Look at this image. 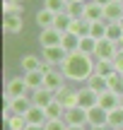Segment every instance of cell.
Wrapping results in <instances>:
<instances>
[{
    "mask_svg": "<svg viewBox=\"0 0 123 130\" xmlns=\"http://www.w3.org/2000/svg\"><path fill=\"white\" fill-rule=\"evenodd\" d=\"M118 24H121V27H123V22H118Z\"/></svg>",
    "mask_w": 123,
    "mask_h": 130,
    "instance_id": "47",
    "label": "cell"
},
{
    "mask_svg": "<svg viewBox=\"0 0 123 130\" xmlns=\"http://www.w3.org/2000/svg\"><path fill=\"white\" fill-rule=\"evenodd\" d=\"M104 19L106 22H123V3H114L111 0L104 7Z\"/></svg>",
    "mask_w": 123,
    "mask_h": 130,
    "instance_id": "19",
    "label": "cell"
},
{
    "mask_svg": "<svg viewBox=\"0 0 123 130\" xmlns=\"http://www.w3.org/2000/svg\"><path fill=\"white\" fill-rule=\"evenodd\" d=\"M29 94H32V89H29L24 75H12V77L5 82V101L19 99V96H29Z\"/></svg>",
    "mask_w": 123,
    "mask_h": 130,
    "instance_id": "2",
    "label": "cell"
},
{
    "mask_svg": "<svg viewBox=\"0 0 123 130\" xmlns=\"http://www.w3.org/2000/svg\"><path fill=\"white\" fill-rule=\"evenodd\" d=\"M114 63L111 60H97L94 65V75H101V77H109V75H114Z\"/></svg>",
    "mask_w": 123,
    "mask_h": 130,
    "instance_id": "30",
    "label": "cell"
},
{
    "mask_svg": "<svg viewBox=\"0 0 123 130\" xmlns=\"http://www.w3.org/2000/svg\"><path fill=\"white\" fill-rule=\"evenodd\" d=\"M34 22H36L39 31H41V29H51L53 24H56V14H53V12H48L46 7H41L36 14H34Z\"/></svg>",
    "mask_w": 123,
    "mask_h": 130,
    "instance_id": "17",
    "label": "cell"
},
{
    "mask_svg": "<svg viewBox=\"0 0 123 130\" xmlns=\"http://www.w3.org/2000/svg\"><path fill=\"white\" fill-rule=\"evenodd\" d=\"M46 116H48V121H63V116H65V106L53 99V101L46 106Z\"/></svg>",
    "mask_w": 123,
    "mask_h": 130,
    "instance_id": "22",
    "label": "cell"
},
{
    "mask_svg": "<svg viewBox=\"0 0 123 130\" xmlns=\"http://www.w3.org/2000/svg\"><path fill=\"white\" fill-rule=\"evenodd\" d=\"M3 29H5V34H10V36H17V34L24 29V22H22L19 14H3Z\"/></svg>",
    "mask_w": 123,
    "mask_h": 130,
    "instance_id": "13",
    "label": "cell"
},
{
    "mask_svg": "<svg viewBox=\"0 0 123 130\" xmlns=\"http://www.w3.org/2000/svg\"><path fill=\"white\" fill-rule=\"evenodd\" d=\"M94 56H85V53H70V56L65 58V63L60 65V72L65 75V79L70 84H80V82H85L87 84V79L94 75Z\"/></svg>",
    "mask_w": 123,
    "mask_h": 130,
    "instance_id": "1",
    "label": "cell"
},
{
    "mask_svg": "<svg viewBox=\"0 0 123 130\" xmlns=\"http://www.w3.org/2000/svg\"><path fill=\"white\" fill-rule=\"evenodd\" d=\"M43 130H68V123L65 121H48Z\"/></svg>",
    "mask_w": 123,
    "mask_h": 130,
    "instance_id": "36",
    "label": "cell"
},
{
    "mask_svg": "<svg viewBox=\"0 0 123 130\" xmlns=\"http://www.w3.org/2000/svg\"><path fill=\"white\" fill-rule=\"evenodd\" d=\"M56 101H60L65 108L77 106V87H72V84L68 82L63 89H58V92H56Z\"/></svg>",
    "mask_w": 123,
    "mask_h": 130,
    "instance_id": "10",
    "label": "cell"
},
{
    "mask_svg": "<svg viewBox=\"0 0 123 130\" xmlns=\"http://www.w3.org/2000/svg\"><path fill=\"white\" fill-rule=\"evenodd\" d=\"M22 12H24V5L10 3V0H5V3H3V14H19V17H22Z\"/></svg>",
    "mask_w": 123,
    "mask_h": 130,
    "instance_id": "35",
    "label": "cell"
},
{
    "mask_svg": "<svg viewBox=\"0 0 123 130\" xmlns=\"http://www.w3.org/2000/svg\"><path fill=\"white\" fill-rule=\"evenodd\" d=\"M70 24H72V17L68 12H60V14H56V24H53V27L58 29V31H63L65 34L68 29H70Z\"/></svg>",
    "mask_w": 123,
    "mask_h": 130,
    "instance_id": "31",
    "label": "cell"
},
{
    "mask_svg": "<svg viewBox=\"0 0 123 130\" xmlns=\"http://www.w3.org/2000/svg\"><path fill=\"white\" fill-rule=\"evenodd\" d=\"M109 128H123V106L109 111Z\"/></svg>",
    "mask_w": 123,
    "mask_h": 130,
    "instance_id": "33",
    "label": "cell"
},
{
    "mask_svg": "<svg viewBox=\"0 0 123 130\" xmlns=\"http://www.w3.org/2000/svg\"><path fill=\"white\" fill-rule=\"evenodd\" d=\"M68 130H89L87 125H68Z\"/></svg>",
    "mask_w": 123,
    "mask_h": 130,
    "instance_id": "38",
    "label": "cell"
},
{
    "mask_svg": "<svg viewBox=\"0 0 123 130\" xmlns=\"http://www.w3.org/2000/svg\"><path fill=\"white\" fill-rule=\"evenodd\" d=\"M27 118L24 116H10L5 118V130H27Z\"/></svg>",
    "mask_w": 123,
    "mask_h": 130,
    "instance_id": "26",
    "label": "cell"
},
{
    "mask_svg": "<svg viewBox=\"0 0 123 130\" xmlns=\"http://www.w3.org/2000/svg\"><path fill=\"white\" fill-rule=\"evenodd\" d=\"M60 41H63V31H58L56 27H51V29H41V31H39V46H41V48L60 46Z\"/></svg>",
    "mask_w": 123,
    "mask_h": 130,
    "instance_id": "7",
    "label": "cell"
},
{
    "mask_svg": "<svg viewBox=\"0 0 123 130\" xmlns=\"http://www.w3.org/2000/svg\"><path fill=\"white\" fill-rule=\"evenodd\" d=\"M111 130H123V128H111Z\"/></svg>",
    "mask_w": 123,
    "mask_h": 130,
    "instance_id": "44",
    "label": "cell"
},
{
    "mask_svg": "<svg viewBox=\"0 0 123 130\" xmlns=\"http://www.w3.org/2000/svg\"><path fill=\"white\" fill-rule=\"evenodd\" d=\"M68 3H89V0H68Z\"/></svg>",
    "mask_w": 123,
    "mask_h": 130,
    "instance_id": "42",
    "label": "cell"
},
{
    "mask_svg": "<svg viewBox=\"0 0 123 130\" xmlns=\"http://www.w3.org/2000/svg\"><path fill=\"white\" fill-rule=\"evenodd\" d=\"M92 3H97V5H101V7H106V5H109L111 0H92Z\"/></svg>",
    "mask_w": 123,
    "mask_h": 130,
    "instance_id": "39",
    "label": "cell"
},
{
    "mask_svg": "<svg viewBox=\"0 0 123 130\" xmlns=\"http://www.w3.org/2000/svg\"><path fill=\"white\" fill-rule=\"evenodd\" d=\"M24 79H27L29 89L36 92V89H41L43 84H46V70H32V72H24Z\"/></svg>",
    "mask_w": 123,
    "mask_h": 130,
    "instance_id": "15",
    "label": "cell"
},
{
    "mask_svg": "<svg viewBox=\"0 0 123 130\" xmlns=\"http://www.w3.org/2000/svg\"><path fill=\"white\" fill-rule=\"evenodd\" d=\"M43 70H46V84H43V87H46V89H51L53 94H56L58 89H63V87L68 84L65 75L60 72V68H48V65L43 63Z\"/></svg>",
    "mask_w": 123,
    "mask_h": 130,
    "instance_id": "4",
    "label": "cell"
},
{
    "mask_svg": "<svg viewBox=\"0 0 123 130\" xmlns=\"http://www.w3.org/2000/svg\"><path fill=\"white\" fill-rule=\"evenodd\" d=\"M17 65H19V70H22V75L32 72V70H43V58L36 56V53H24Z\"/></svg>",
    "mask_w": 123,
    "mask_h": 130,
    "instance_id": "11",
    "label": "cell"
},
{
    "mask_svg": "<svg viewBox=\"0 0 123 130\" xmlns=\"http://www.w3.org/2000/svg\"><path fill=\"white\" fill-rule=\"evenodd\" d=\"M27 130H43V125H27Z\"/></svg>",
    "mask_w": 123,
    "mask_h": 130,
    "instance_id": "41",
    "label": "cell"
},
{
    "mask_svg": "<svg viewBox=\"0 0 123 130\" xmlns=\"http://www.w3.org/2000/svg\"><path fill=\"white\" fill-rule=\"evenodd\" d=\"M43 7L53 14H60L68 10V0H43Z\"/></svg>",
    "mask_w": 123,
    "mask_h": 130,
    "instance_id": "29",
    "label": "cell"
},
{
    "mask_svg": "<svg viewBox=\"0 0 123 130\" xmlns=\"http://www.w3.org/2000/svg\"><path fill=\"white\" fill-rule=\"evenodd\" d=\"M60 46L65 48L68 53H77V51H80V36H75V34L65 31V34H63V41H60Z\"/></svg>",
    "mask_w": 123,
    "mask_h": 130,
    "instance_id": "23",
    "label": "cell"
},
{
    "mask_svg": "<svg viewBox=\"0 0 123 130\" xmlns=\"http://www.w3.org/2000/svg\"><path fill=\"white\" fill-rule=\"evenodd\" d=\"M114 3H123V0H114Z\"/></svg>",
    "mask_w": 123,
    "mask_h": 130,
    "instance_id": "45",
    "label": "cell"
},
{
    "mask_svg": "<svg viewBox=\"0 0 123 130\" xmlns=\"http://www.w3.org/2000/svg\"><path fill=\"white\" fill-rule=\"evenodd\" d=\"M77 106H82V108H94V106H99V94L94 92V89H89L87 84H82V87H77Z\"/></svg>",
    "mask_w": 123,
    "mask_h": 130,
    "instance_id": "5",
    "label": "cell"
},
{
    "mask_svg": "<svg viewBox=\"0 0 123 130\" xmlns=\"http://www.w3.org/2000/svg\"><path fill=\"white\" fill-rule=\"evenodd\" d=\"M85 5L87 3H68V10H65V12L70 14L72 19H85Z\"/></svg>",
    "mask_w": 123,
    "mask_h": 130,
    "instance_id": "32",
    "label": "cell"
},
{
    "mask_svg": "<svg viewBox=\"0 0 123 130\" xmlns=\"http://www.w3.org/2000/svg\"><path fill=\"white\" fill-rule=\"evenodd\" d=\"M106 39L114 41V43H118L121 39H123V27H121L118 22H109V27H106Z\"/></svg>",
    "mask_w": 123,
    "mask_h": 130,
    "instance_id": "28",
    "label": "cell"
},
{
    "mask_svg": "<svg viewBox=\"0 0 123 130\" xmlns=\"http://www.w3.org/2000/svg\"><path fill=\"white\" fill-rule=\"evenodd\" d=\"M5 108H10L12 116H27L32 108V96H19V99H10L5 101Z\"/></svg>",
    "mask_w": 123,
    "mask_h": 130,
    "instance_id": "9",
    "label": "cell"
},
{
    "mask_svg": "<svg viewBox=\"0 0 123 130\" xmlns=\"http://www.w3.org/2000/svg\"><path fill=\"white\" fill-rule=\"evenodd\" d=\"M89 27L92 24L87 22V19H72V24H70L68 31L75 34V36H80V39H85V36H89Z\"/></svg>",
    "mask_w": 123,
    "mask_h": 130,
    "instance_id": "21",
    "label": "cell"
},
{
    "mask_svg": "<svg viewBox=\"0 0 123 130\" xmlns=\"http://www.w3.org/2000/svg\"><path fill=\"white\" fill-rule=\"evenodd\" d=\"M121 106H123V96H121Z\"/></svg>",
    "mask_w": 123,
    "mask_h": 130,
    "instance_id": "46",
    "label": "cell"
},
{
    "mask_svg": "<svg viewBox=\"0 0 123 130\" xmlns=\"http://www.w3.org/2000/svg\"><path fill=\"white\" fill-rule=\"evenodd\" d=\"M87 87L94 89L97 94H104L106 89H109V84H106V77H101V75H92V77L87 79Z\"/></svg>",
    "mask_w": 123,
    "mask_h": 130,
    "instance_id": "25",
    "label": "cell"
},
{
    "mask_svg": "<svg viewBox=\"0 0 123 130\" xmlns=\"http://www.w3.org/2000/svg\"><path fill=\"white\" fill-rule=\"evenodd\" d=\"M68 56H70V53H68L63 46L41 48V58H43V63H46L48 68H60V65L65 63V58H68Z\"/></svg>",
    "mask_w": 123,
    "mask_h": 130,
    "instance_id": "3",
    "label": "cell"
},
{
    "mask_svg": "<svg viewBox=\"0 0 123 130\" xmlns=\"http://www.w3.org/2000/svg\"><path fill=\"white\" fill-rule=\"evenodd\" d=\"M63 121H65L68 125H87V108H82V106H70V108H65ZM87 128H89V125H87Z\"/></svg>",
    "mask_w": 123,
    "mask_h": 130,
    "instance_id": "8",
    "label": "cell"
},
{
    "mask_svg": "<svg viewBox=\"0 0 123 130\" xmlns=\"http://www.w3.org/2000/svg\"><path fill=\"white\" fill-rule=\"evenodd\" d=\"M10 3H17V5H22V3H24V0H10Z\"/></svg>",
    "mask_w": 123,
    "mask_h": 130,
    "instance_id": "43",
    "label": "cell"
},
{
    "mask_svg": "<svg viewBox=\"0 0 123 130\" xmlns=\"http://www.w3.org/2000/svg\"><path fill=\"white\" fill-rule=\"evenodd\" d=\"M106 27H109V22H94L89 27V36L94 39V41H101V39H106Z\"/></svg>",
    "mask_w": 123,
    "mask_h": 130,
    "instance_id": "27",
    "label": "cell"
},
{
    "mask_svg": "<svg viewBox=\"0 0 123 130\" xmlns=\"http://www.w3.org/2000/svg\"><path fill=\"white\" fill-rule=\"evenodd\" d=\"M89 130H111L109 125H97V128H89Z\"/></svg>",
    "mask_w": 123,
    "mask_h": 130,
    "instance_id": "40",
    "label": "cell"
},
{
    "mask_svg": "<svg viewBox=\"0 0 123 130\" xmlns=\"http://www.w3.org/2000/svg\"><path fill=\"white\" fill-rule=\"evenodd\" d=\"M106 84H109V92L118 94V96H123V75L121 72H114L106 77Z\"/></svg>",
    "mask_w": 123,
    "mask_h": 130,
    "instance_id": "24",
    "label": "cell"
},
{
    "mask_svg": "<svg viewBox=\"0 0 123 130\" xmlns=\"http://www.w3.org/2000/svg\"><path fill=\"white\" fill-rule=\"evenodd\" d=\"M32 96V104H36V106H41V108H46L48 104L56 99V94L51 92V89H46V87H41V89H36V92H32L29 94Z\"/></svg>",
    "mask_w": 123,
    "mask_h": 130,
    "instance_id": "16",
    "label": "cell"
},
{
    "mask_svg": "<svg viewBox=\"0 0 123 130\" xmlns=\"http://www.w3.org/2000/svg\"><path fill=\"white\" fill-rule=\"evenodd\" d=\"M85 19H87L89 24H94V22H104V7L89 0V3L85 5Z\"/></svg>",
    "mask_w": 123,
    "mask_h": 130,
    "instance_id": "18",
    "label": "cell"
},
{
    "mask_svg": "<svg viewBox=\"0 0 123 130\" xmlns=\"http://www.w3.org/2000/svg\"><path fill=\"white\" fill-rule=\"evenodd\" d=\"M111 63H114V70H116V72L123 75V51H121V48H118V53H116V58Z\"/></svg>",
    "mask_w": 123,
    "mask_h": 130,
    "instance_id": "37",
    "label": "cell"
},
{
    "mask_svg": "<svg viewBox=\"0 0 123 130\" xmlns=\"http://www.w3.org/2000/svg\"><path fill=\"white\" fill-rule=\"evenodd\" d=\"M24 118H27V123H29V125H46V123H48L46 108L36 106V104H32V108H29V113H27Z\"/></svg>",
    "mask_w": 123,
    "mask_h": 130,
    "instance_id": "14",
    "label": "cell"
},
{
    "mask_svg": "<svg viewBox=\"0 0 123 130\" xmlns=\"http://www.w3.org/2000/svg\"><path fill=\"white\" fill-rule=\"evenodd\" d=\"M94 51H97V41L92 36L80 39V53H85V56H94Z\"/></svg>",
    "mask_w": 123,
    "mask_h": 130,
    "instance_id": "34",
    "label": "cell"
},
{
    "mask_svg": "<svg viewBox=\"0 0 123 130\" xmlns=\"http://www.w3.org/2000/svg\"><path fill=\"white\" fill-rule=\"evenodd\" d=\"M99 106L104 108V111H114V108H118V106H121V96L106 89L104 94H99Z\"/></svg>",
    "mask_w": 123,
    "mask_h": 130,
    "instance_id": "20",
    "label": "cell"
},
{
    "mask_svg": "<svg viewBox=\"0 0 123 130\" xmlns=\"http://www.w3.org/2000/svg\"><path fill=\"white\" fill-rule=\"evenodd\" d=\"M116 53H118V43L109 41V39H101V41H97L94 60H114Z\"/></svg>",
    "mask_w": 123,
    "mask_h": 130,
    "instance_id": "6",
    "label": "cell"
},
{
    "mask_svg": "<svg viewBox=\"0 0 123 130\" xmlns=\"http://www.w3.org/2000/svg\"><path fill=\"white\" fill-rule=\"evenodd\" d=\"M87 125L97 128V125H109V111H104L101 106H94L87 111Z\"/></svg>",
    "mask_w": 123,
    "mask_h": 130,
    "instance_id": "12",
    "label": "cell"
}]
</instances>
